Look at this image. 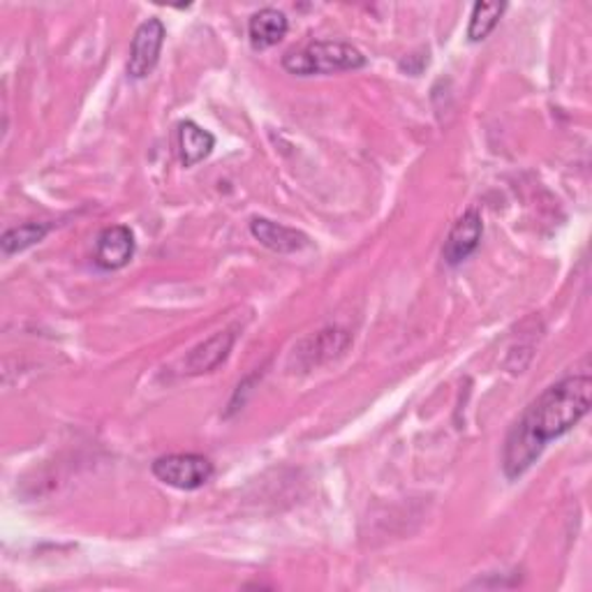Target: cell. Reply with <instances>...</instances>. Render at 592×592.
<instances>
[{
  "instance_id": "obj_1",
  "label": "cell",
  "mask_w": 592,
  "mask_h": 592,
  "mask_svg": "<svg viewBox=\"0 0 592 592\" xmlns=\"http://www.w3.org/2000/svg\"><path fill=\"white\" fill-rule=\"evenodd\" d=\"M592 379L571 375L551 385L528 406L512 426L502 451V469L507 479H518L542 456L549 442L563 438L590 412Z\"/></svg>"
},
{
  "instance_id": "obj_2",
  "label": "cell",
  "mask_w": 592,
  "mask_h": 592,
  "mask_svg": "<svg viewBox=\"0 0 592 592\" xmlns=\"http://www.w3.org/2000/svg\"><path fill=\"white\" fill-rule=\"evenodd\" d=\"M369 65L361 51L347 42H312L299 51H289L283 59V67L296 77L336 75L347 69H361Z\"/></svg>"
},
{
  "instance_id": "obj_3",
  "label": "cell",
  "mask_w": 592,
  "mask_h": 592,
  "mask_svg": "<svg viewBox=\"0 0 592 592\" xmlns=\"http://www.w3.org/2000/svg\"><path fill=\"white\" fill-rule=\"evenodd\" d=\"M153 477L179 491H197L214 479V463L202 454H169L155 459Z\"/></svg>"
},
{
  "instance_id": "obj_4",
  "label": "cell",
  "mask_w": 592,
  "mask_h": 592,
  "mask_svg": "<svg viewBox=\"0 0 592 592\" xmlns=\"http://www.w3.org/2000/svg\"><path fill=\"white\" fill-rule=\"evenodd\" d=\"M165 35H167L165 24L160 20H155V16L137 28L130 44V59H128L130 79H144L153 73L155 65H158L160 61Z\"/></svg>"
},
{
  "instance_id": "obj_5",
  "label": "cell",
  "mask_w": 592,
  "mask_h": 592,
  "mask_svg": "<svg viewBox=\"0 0 592 592\" xmlns=\"http://www.w3.org/2000/svg\"><path fill=\"white\" fill-rule=\"evenodd\" d=\"M481 234H484V220L477 208H469L465 211L456 222L454 228H451L445 248H442V257L449 267H459L463 265L465 259L473 255L479 243H481Z\"/></svg>"
},
{
  "instance_id": "obj_6",
  "label": "cell",
  "mask_w": 592,
  "mask_h": 592,
  "mask_svg": "<svg viewBox=\"0 0 592 592\" xmlns=\"http://www.w3.org/2000/svg\"><path fill=\"white\" fill-rule=\"evenodd\" d=\"M134 257V236L126 224H112L102 230L95 241V265L102 271H118L130 265Z\"/></svg>"
},
{
  "instance_id": "obj_7",
  "label": "cell",
  "mask_w": 592,
  "mask_h": 592,
  "mask_svg": "<svg viewBox=\"0 0 592 592\" xmlns=\"http://www.w3.org/2000/svg\"><path fill=\"white\" fill-rule=\"evenodd\" d=\"M234 340H236L234 331L224 329V331H218V334H214L208 340L200 343L183 361L185 373L188 375H204V373L216 371L218 365L230 357Z\"/></svg>"
},
{
  "instance_id": "obj_8",
  "label": "cell",
  "mask_w": 592,
  "mask_h": 592,
  "mask_svg": "<svg viewBox=\"0 0 592 592\" xmlns=\"http://www.w3.org/2000/svg\"><path fill=\"white\" fill-rule=\"evenodd\" d=\"M250 234L262 243L265 248L281 255L299 253L308 246V236L304 232L287 228V224H281V222H273L269 218H253Z\"/></svg>"
},
{
  "instance_id": "obj_9",
  "label": "cell",
  "mask_w": 592,
  "mask_h": 592,
  "mask_svg": "<svg viewBox=\"0 0 592 592\" xmlns=\"http://www.w3.org/2000/svg\"><path fill=\"white\" fill-rule=\"evenodd\" d=\"M287 30H289L287 16L275 8H265L250 16L248 40L255 51H265L275 47L278 42H283Z\"/></svg>"
},
{
  "instance_id": "obj_10",
  "label": "cell",
  "mask_w": 592,
  "mask_h": 592,
  "mask_svg": "<svg viewBox=\"0 0 592 592\" xmlns=\"http://www.w3.org/2000/svg\"><path fill=\"white\" fill-rule=\"evenodd\" d=\"M216 149V137L197 126L195 120H183L179 126V155L183 167H195L206 160Z\"/></svg>"
},
{
  "instance_id": "obj_11",
  "label": "cell",
  "mask_w": 592,
  "mask_h": 592,
  "mask_svg": "<svg viewBox=\"0 0 592 592\" xmlns=\"http://www.w3.org/2000/svg\"><path fill=\"white\" fill-rule=\"evenodd\" d=\"M51 230V224L47 222H24L20 228H12L0 239V248H3L5 257H12L16 253H24L26 248L40 243Z\"/></svg>"
},
{
  "instance_id": "obj_12",
  "label": "cell",
  "mask_w": 592,
  "mask_h": 592,
  "mask_svg": "<svg viewBox=\"0 0 592 592\" xmlns=\"http://www.w3.org/2000/svg\"><path fill=\"white\" fill-rule=\"evenodd\" d=\"M507 10L504 3H477L473 8V14H469V24H467V40L469 42H481L489 38V35L496 30L500 24V16Z\"/></svg>"
}]
</instances>
